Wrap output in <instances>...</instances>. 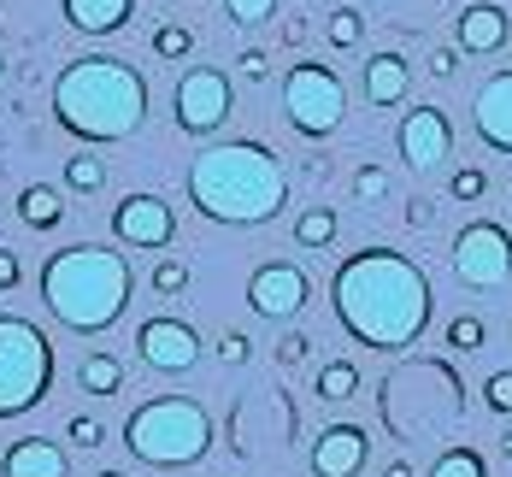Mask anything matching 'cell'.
I'll use <instances>...</instances> for the list:
<instances>
[{
    "label": "cell",
    "instance_id": "25",
    "mask_svg": "<svg viewBox=\"0 0 512 477\" xmlns=\"http://www.w3.org/2000/svg\"><path fill=\"white\" fill-rule=\"evenodd\" d=\"M65 189H71V195H101V189H106V159L71 154V159H65Z\"/></svg>",
    "mask_w": 512,
    "mask_h": 477
},
{
    "label": "cell",
    "instance_id": "31",
    "mask_svg": "<svg viewBox=\"0 0 512 477\" xmlns=\"http://www.w3.org/2000/svg\"><path fill=\"white\" fill-rule=\"evenodd\" d=\"M224 18L236 30H259L265 18H277V0H224Z\"/></svg>",
    "mask_w": 512,
    "mask_h": 477
},
{
    "label": "cell",
    "instance_id": "44",
    "mask_svg": "<svg viewBox=\"0 0 512 477\" xmlns=\"http://www.w3.org/2000/svg\"><path fill=\"white\" fill-rule=\"evenodd\" d=\"M0 195H6V183H0Z\"/></svg>",
    "mask_w": 512,
    "mask_h": 477
},
{
    "label": "cell",
    "instance_id": "20",
    "mask_svg": "<svg viewBox=\"0 0 512 477\" xmlns=\"http://www.w3.org/2000/svg\"><path fill=\"white\" fill-rule=\"evenodd\" d=\"M18 224L36 230V236L59 230V224H65V195H59L53 183H30V189H18Z\"/></svg>",
    "mask_w": 512,
    "mask_h": 477
},
{
    "label": "cell",
    "instance_id": "16",
    "mask_svg": "<svg viewBox=\"0 0 512 477\" xmlns=\"http://www.w3.org/2000/svg\"><path fill=\"white\" fill-rule=\"evenodd\" d=\"M471 124H477L483 148L512 154V71H495V77L477 89V101H471Z\"/></svg>",
    "mask_w": 512,
    "mask_h": 477
},
{
    "label": "cell",
    "instance_id": "7",
    "mask_svg": "<svg viewBox=\"0 0 512 477\" xmlns=\"http://www.w3.org/2000/svg\"><path fill=\"white\" fill-rule=\"evenodd\" d=\"M283 118H289L295 136H307V142L336 136L342 118H348V83L336 77V65H324V59L289 65V77H283Z\"/></svg>",
    "mask_w": 512,
    "mask_h": 477
},
{
    "label": "cell",
    "instance_id": "8",
    "mask_svg": "<svg viewBox=\"0 0 512 477\" xmlns=\"http://www.w3.org/2000/svg\"><path fill=\"white\" fill-rule=\"evenodd\" d=\"M454 277H460L465 289H501L512 283V236L507 224H495V218H471L460 236H454Z\"/></svg>",
    "mask_w": 512,
    "mask_h": 477
},
{
    "label": "cell",
    "instance_id": "30",
    "mask_svg": "<svg viewBox=\"0 0 512 477\" xmlns=\"http://www.w3.org/2000/svg\"><path fill=\"white\" fill-rule=\"evenodd\" d=\"M483 342H489V324L477 313H460L448 324V348H454V354H483Z\"/></svg>",
    "mask_w": 512,
    "mask_h": 477
},
{
    "label": "cell",
    "instance_id": "42",
    "mask_svg": "<svg viewBox=\"0 0 512 477\" xmlns=\"http://www.w3.org/2000/svg\"><path fill=\"white\" fill-rule=\"evenodd\" d=\"M501 454H507V460H512V424H507V436H501Z\"/></svg>",
    "mask_w": 512,
    "mask_h": 477
},
{
    "label": "cell",
    "instance_id": "1",
    "mask_svg": "<svg viewBox=\"0 0 512 477\" xmlns=\"http://www.w3.org/2000/svg\"><path fill=\"white\" fill-rule=\"evenodd\" d=\"M330 307L359 348L407 354L430 330L436 295H430V277L418 260L395 254V248H359L330 277Z\"/></svg>",
    "mask_w": 512,
    "mask_h": 477
},
{
    "label": "cell",
    "instance_id": "15",
    "mask_svg": "<svg viewBox=\"0 0 512 477\" xmlns=\"http://www.w3.org/2000/svg\"><path fill=\"white\" fill-rule=\"evenodd\" d=\"M454 42H460V53H477V59L501 53L512 42V12L495 6V0H471L460 18H454Z\"/></svg>",
    "mask_w": 512,
    "mask_h": 477
},
{
    "label": "cell",
    "instance_id": "45",
    "mask_svg": "<svg viewBox=\"0 0 512 477\" xmlns=\"http://www.w3.org/2000/svg\"><path fill=\"white\" fill-rule=\"evenodd\" d=\"M0 65H6V59H0Z\"/></svg>",
    "mask_w": 512,
    "mask_h": 477
},
{
    "label": "cell",
    "instance_id": "26",
    "mask_svg": "<svg viewBox=\"0 0 512 477\" xmlns=\"http://www.w3.org/2000/svg\"><path fill=\"white\" fill-rule=\"evenodd\" d=\"M430 477H489V460H483L477 448H442L436 466H430Z\"/></svg>",
    "mask_w": 512,
    "mask_h": 477
},
{
    "label": "cell",
    "instance_id": "34",
    "mask_svg": "<svg viewBox=\"0 0 512 477\" xmlns=\"http://www.w3.org/2000/svg\"><path fill=\"white\" fill-rule=\"evenodd\" d=\"M483 407H489L495 419H512V371H495V377L483 383Z\"/></svg>",
    "mask_w": 512,
    "mask_h": 477
},
{
    "label": "cell",
    "instance_id": "39",
    "mask_svg": "<svg viewBox=\"0 0 512 477\" xmlns=\"http://www.w3.org/2000/svg\"><path fill=\"white\" fill-rule=\"evenodd\" d=\"M18 283H24V260H18L12 248H0V295H12Z\"/></svg>",
    "mask_w": 512,
    "mask_h": 477
},
{
    "label": "cell",
    "instance_id": "40",
    "mask_svg": "<svg viewBox=\"0 0 512 477\" xmlns=\"http://www.w3.org/2000/svg\"><path fill=\"white\" fill-rule=\"evenodd\" d=\"M412 224H418V230H424V224H430V218H436V207H430V201H424V195H418V201H412V212H407Z\"/></svg>",
    "mask_w": 512,
    "mask_h": 477
},
{
    "label": "cell",
    "instance_id": "21",
    "mask_svg": "<svg viewBox=\"0 0 512 477\" xmlns=\"http://www.w3.org/2000/svg\"><path fill=\"white\" fill-rule=\"evenodd\" d=\"M77 383H83V395H95V401L124 395V360H118L112 348H89V354L77 360Z\"/></svg>",
    "mask_w": 512,
    "mask_h": 477
},
{
    "label": "cell",
    "instance_id": "19",
    "mask_svg": "<svg viewBox=\"0 0 512 477\" xmlns=\"http://www.w3.org/2000/svg\"><path fill=\"white\" fill-rule=\"evenodd\" d=\"M59 6H65V24L83 36H118L136 18V0H59Z\"/></svg>",
    "mask_w": 512,
    "mask_h": 477
},
{
    "label": "cell",
    "instance_id": "36",
    "mask_svg": "<svg viewBox=\"0 0 512 477\" xmlns=\"http://www.w3.org/2000/svg\"><path fill=\"white\" fill-rule=\"evenodd\" d=\"M307 354H312V336H307V330H289V336L277 342V366H301Z\"/></svg>",
    "mask_w": 512,
    "mask_h": 477
},
{
    "label": "cell",
    "instance_id": "24",
    "mask_svg": "<svg viewBox=\"0 0 512 477\" xmlns=\"http://www.w3.org/2000/svg\"><path fill=\"white\" fill-rule=\"evenodd\" d=\"M354 395H359L354 360H324V366H318V401H354Z\"/></svg>",
    "mask_w": 512,
    "mask_h": 477
},
{
    "label": "cell",
    "instance_id": "12",
    "mask_svg": "<svg viewBox=\"0 0 512 477\" xmlns=\"http://www.w3.org/2000/svg\"><path fill=\"white\" fill-rule=\"evenodd\" d=\"M307 301H312V283L295 260H265L254 277H248V307H254L259 318H277V324H283V318L301 313Z\"/></svg>",
    "mask_w": 512,
    "mask_h": 477
},
{
    "label": "cell",
    "instance_id": "17",
    "mask_svg": "<svg viewBox=\"0 0 512 477\" xmlns=\"http://www.w3.org/2000/svg\"><path fill=\"white\" fill-rule=\"evenodd\" d=\"M65 472H71V454L53 436H18L0 454V477H65Z\"/></svg>",
    "mask_w": 512,
    "mask_h": 477
},
{
    "label": "cell",
    "instance_id": "29",
    "mask_svg": "<svg viewBox=\"0 0 512 477\" xmlns=\"http://www.w3.org/2000/svg\"><path fill=\"white\" fill-rule=\"evenodd\" d=\"M448 195H454L460 207H477V201L489 195V171H483V165H454V177H448Z\"/></svg>",
    "mask_w": 512,
    "mask_h": 477
},
{
    "label": "cell",
    "instance_id": "9",
    "mask_svg": "<svg viewBox=\"0 0 512 477\" xmlns=\"http://www.w3.org/2000/svg\"><path fill=\"white\" fill-rule=\"evenodd\" d=\"M236 112V89L218 65H189L177 77V95H171V118L183 136H212L224 118Z\"/></svg>",
    "mask_w": 512,
    "mask_h": 477
},
{
    "label": "cell",
    "instance_id": "27",
    "mask_svg": "<svg viewBox=\"0 0 512 477\" xmlns=\"http://www.w3.org/2000/svg\"><path fill=\"white\" fill-rule=\"evenodd\" d=\"M189 277H195V271H189V260H183V254H165V260L154 265V277H148V283H154V295L177 301V295L189 289Z\"/></svg>",
    "mask_w": 512,
    "mask_h": 477
},
{
    "label": "cell",
    "instance_id": "18",
    "mask_svg": "<svg viewBox=\"0 0 512 477\" xmlns=\"http://www.w3.org/2000/svg\"><path fill=\"white\" fill-rule=\"evenodd\" d=\"M359 89L371 106H401L412 95V65L401 53H371L365 71H359Z\"/></svg>",
    "mask_w": 512,
    "mask_h": 477
},
{
    "label": "cell",
    "instance_id": "23",
    "mask_svg": "<svg viewBox=\"0 0 512 477\" xmlns=\"http://www.w3.org/2000/svg\"><path fill=\"white\" fill-rule=\"evenodd\" d=\"M324 42L336 53H354L359 42H365V12H359V6H336V12L324 18Z\"/></svg>",
    "mask_w": 512,
    "mask_h": 477
},
{
    "label": "cell",
    "instance_id": "28",
    "mask_svg": "<svg viewBox=\"0 0 512 477\" xmlns=\"http://www.w3.org/2000/svg\"><path fill=\"white\" fill-rule=\"evenodd\" d=\"M154 53H159V59H171V65H177V59H189V53H195V30H189V24H177V18H165V24L154 30Z\"/></svg>",
    "mask_w": 512,
    "mask_h": 477
},
{
    "label": "cell",
    "instance_id": "43",
    "mask_svg": "<svg viewBox=\"0 0 512 477\" xmlns=\"http://www.w3.org/2000/svg\"><path fill=\"white\" fill-rule=\"evenodd\" d=\"M95 477H130V472H118V466H112V472H95Z\"/></svg>",
    "mask_w": 512,
    "mask_h": 477
},
{
    "label": "cell",
    "instance_id": "6",
    "mask_svg": "<svg viewBox=\"0 0 512 477\" xmlns=\"http://www.w3.org/2000/svg\"><path fill=\"white\" fill-rule=\"evenodd\" d=\"M53 389V342L24 313H0V419L42 407Z\"/></svg>",
    "mask_w": 512,
    "mask_h": 477
},
{
    "label": "cell",
    "instance_id": "41",
    "mask_svg": "<svg viewBox=\"0 0 512 477\" xmlns=\"http://www.w3.org/2000/svg\"><path fill=\"white\" fill-rule=\"evenodd\" d=\"M383 477H418V472H412L407 460H389V466H383Z\"/></svg>",
    "mask_w": 512,
    "mask_h": 477
},
{
    "label": "cell",
    "instance_id": "38",
    "mask_svg": "<svg viewBox=\"0 0 512 477\" xmlns=\"http://www.w3.org/2000/svg\"><path fill=\"white\" fill-rule=\"evenodd\" d=\"M436 83H454V71H460V48H430V65H424Z\"/></svg>",
    "mask_w": 512,
    "mask_h": 477
},
{
    "label": "cell",
    "instance_id": "3",
    "mask_svg": "<svg viewBox=\"0 0 512 477\" xmlns=\"http://www.w3.org/2000/svg\"><path fill=\"white\" fill-rule=\"evenodd\" d=\"M53 118L77 142H124L148 124V77L130 59L77 53L53 77Z\"/></svg>",
    "mask_w": 512,
    "mask_h": 477
},
{
    "label": "cell",
    "instance_id": "13",
    "mask_svg": "<svg viewBox=\"0 0 512 477\" xmlns=\"http://www.w3.org/2000/svg\"><path fill=\"white\" fill-rule=\"evenodd\" d=\"M395 148L407 159L412 171H436V165H448L454 154V124H448V112L442 106H412L407 118H401V130H395Z\"/></svg>",
    "mask_w": 512,
    "mask_h": 477
},
{
    "label": "cell",
    "instance_id": "37",
    "mask_svg": "<svg viewBox=\"0 0 512 477\" xmlns=\"http://www.w3.org/2000/svg\"><path fill=\"white\" fill-rule=\"evenodd\" d=\"M236 71H242V83H265V77H271V53L265 48H242Z\"/></svg>",
    "mask_w": 512,
    "mask_h": 477
},
{
    "label": "cell",
    "instance_id": "35",
    "mask_svg": "<svg viewBox=\"0 0 512 477\" xmlns=\"http://www.w3.org/2000/svg\"><path fill=\"white\" fill-rule=\"evenodd\" d=\"M248 354H254L248 330H224V336H218V360H224V366H248Z\"/></svg>",
    "mask_w": 512,
    "mask_h": 477
},
{
    "label": "cell",
    "instance_id": "32",
    "mask_svg": "<svg viewBox=\"0 0 512 477\" xmlns=\"http://www.w3.org/2000/svg\"><path fill=\"white\" fill-rule=\"evenodd\" d=\"M65 442H77V448H101L106 424L95 419V413H71V419H65Z\"/></svg>",
    "mask_w": 512,
    "mask_h": 477
},
{
    "label": "cell",
    "instance_id": "2",
    "mask_svg": "<svg viewBox=\"0 0 512 477\" xmlns=\"http://www.w3.org/2000/svg\"><path fill=\"white\" fill-rule=\"evenodd\" d=\"M183 189L201 218L230 224V230H254L289 207V165L265 142H212L189 159Z\"/></svg>",
    "mask_w": 512,
    "mask_h": 477
},
{
    "label": "cell",
    "instance_id": "22",
    "mask_svg": "<svg viewBox=\"0 0 512 477\" xmlns=\"http://www.w3.org/2000/svg\"><path fill=\"white\" fill-rule=\"evenodd\" d=\"M336 230H342L336 207H307L301 218H295V248H307V254H324V248L336 242Z\"/></svg>",
    "mask_w": 512,
    "mask_h": 477
},
{
    "label": "cell",
    "instance_id": "14",
    "mask_svg": "<svg viewBox=\"0 0 512 477\" xmlns=\"http://www.w3.org/2000/svg\"><path fill=\"white\" fill-rule=\"evenodd\" d=\"M371 460V430L365 424H324L312 436V477H359Z\"/></svg>",
    "mask_w": 512,
    "mask_h": 477
},
{
    "label": "cell",
    "instance_id": "10",
    "mask_svg": "<svg viewBox=\"0 0 512 477\" xmlns=\"http://www.w3.org/2000/svg\"><path fill=\"white\" fill-rule=\"evenodd\" d=\"M112 236H118L124 248L159 254V248L177 242V212H171V201H159V195H124V201L112 207Z\"/></svg>",
    "mask_w": 512,
    "mask_h": 477
},
{
    "label": "cell",
    "instance_id": "11",
    "mask_svg": "<svg viewBox=\"0 0 512 477\" xmlns=\"http://www.w3.org/2000/svg\"><path fill=\"white\" fill-rule=\"evenodd\" d=\"M136 348H142V360L154 371H171V377H183V371L201 366V336H195V324H183V318H171V313L142 318V324H136Z\"/></svg>",
    "mask_w": 512,
    "mask_h": 477
},
{
    "label": "cell",
    "instance_id": "5",
    "mask_svg": "<svg viewBox=\"0 0 512 477\" xmlns=\"http://www.w3.org/2000/svg\"><path fill=\"white\" fill-rule=\"evenodd\" d=\"M124 448L142 466H159V472L201 466L206 454H212V413H206L195 395H154V401L130 407Z\"/></svg>",
    "mask_w": 512,
    "mask_h": 477
},
{
    "label": "cell",
    "instance_id": "4",
    "mask_svg": "<svg viewBox=\"0 0 512 477\" xmlns=\"http://www.w3.org/2000/svg\"><path fill=\"white\" fill-rule=\"evenodd\" d=\"M36 289H42V307H48L53 324L77 330V336H101L130 307L136 271L106 242H71V248H53L42 260Z\"/></svg>",
    "mask_w": 512,
    "mask_h": 477
},
{
    "label": "cell",
    "instance_id": "33",
    "mask_svg": "<svg viewBox=\"0 0 512 477\" xmlns=\"http://www.w3.org/2000/svg\"><path fill=\"white\" fill-rule=\"evenodd\" d=\"M383 195H389V171H383V165H359L354 171V201L371 207V201H383Z\"/></svg>",
    "mask_w": 512,
    "mask_h": 477
}]
</instances>
